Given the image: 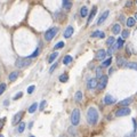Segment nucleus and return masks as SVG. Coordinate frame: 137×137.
Masks as SVG:
<instances>
[{
  "mask_svg": "<svg viewBox=\"0 0 137 137\" xmlns=\"http://www.w3.org/2000/svg\"><path fill=\"white\" fill-rule=\"evenodd\" d=\"M104 103H105L106 105L114 104V103H116V98H114V97H112L111 95H106L105 97H104Z\"/></svg>",
  "mask_w": 137,
  "mask_h": 137,
  "instance_id": "9",
  "label": "nucleus"
},
{
  "mask_svg": "<svg viewBox=\"0 0 137 137\" xmlns=\"http://www.w3.org/2000/svg\"><path fill=\"white\" fill-rule=\"evenodd\" d=\"M39 53H40V48L38 47L37 49H36V50H34V52H33V53H32L31 55H30V58H34V57H37L38 55H39Z\"/></svg>",
  "mask_w": 137,
  "mask_h": 137,
  "instance_id": "32",
  "label": "nucleus"
},
{
  "mask_svg": "<svg viewBox=\"0 0 137 137\" xmlns=\"http://www.w3.org/2000/svg\"><path fill=\"white\" fill-rule=\"evenodd\" d=\"M74 100H75V102H77V103L81 102V100H82V93H81L80 90L75 93V95H74Z\"/></svg>",
  "mask_w": 137,
  "mask_h": 137,
  "instance_id": "21",
  "label": "nucleus"
},
{
  "mask_svg": "<svg viewBox=\"0 0 137 137\" xmlns=\"http://www.w3.org/2000/svg\"><path fill=\"white\" fill-rule=\"evenodd\" d=\"M132 97H129V98H126V100H121L120 103H119V105L120 106H128L129 104H132Z\"/></svg>",
  "mask_w": 137,
  "mask_h": 137,
  "instance_id": "16",
  "label": "nucleus"
},
{
  "mask_svg": "<svg viewBox=\"0 0 137 137\" xmlns=\"http://www.w3.org/2000/svg\"><path fill=\"white\" fill-rule=\"evenodd\" d=\"M61 137H65V136H61Z\"/></svg>",
  "mask_w": 137,
  "mask_h": 137,
  "instance_id": "50",
  "label": "nucleus"
},
{
  "mask_svg": "<svg viewBox=\"0 0 137 137\" xmlns=\"http://www.w3.org/2000/svg\"><path fill=\"white\" fill-rule=\"evenodd\" d=\"M130 112H132V110H130L129 107H127V106H122L121 109L116 110V116H129Z\"/></svg>",
  "mask_w": 137,
  "mask_h": 137,
  "instance_id": "5",
  "label": "nucleus"
},
{
  "mask_svg": "<svg viewBox=\"0 0 137 137\" xmlns=\"http://www.w3.org/2000/svg\"><path fill=\"white\" fill-rule=\"evenodd\" d=\"M71 122L73 126H78L80 122V111L78 109H74L71 114Z\"/></svg>",
  "mask_w": 137,
  "mask_h": 137,
  "instance_id": "4",
  "label": "nucleus"
},
{
  "mask_svg": "<svg viewBox=\"0 0 137 137\" xmlns=\"http://www.w3.org/2000/svg\"><path fill=\"white\" fill-rule=\"evenodd\" d=\"M57 56H58V53H57V52L53 53L52 55H50V56H49V58H48V62H49V63H53V61H55Z\"/></svg>",
  "mask_w": 137,
  "mask_h": 137,
  "instance_id": "26",
  "label": "nucleus"
},
{
  "mask_svg": "<svg viewBox=\"0 0 137 137\" xmlns=\"http://www.w3.org/2000/svg\"><path fill=\"white\" fill-rule=\"evenodd\" d=\"M22 116H23V112H18V113H16L14 118H13V125H16V123H18V122L21 121Z\"/></svg>",
  "mask_w": 137,
  "mask_h": 137,
  "instance_id": "12",
  "label": "nucleus"
},
{
  "mask_svg": "<svg viewBox=\"0 0 137 137\" xmlns=\"http://www.w3.org/2000/svg\"><path fill=\"white\" fill-rule=\"evenodd\" d=\"M127 53L129 54V55L132 54V50H130V47H128V48H127Z\"/></svg>",
  "mask_w": 137,
  "mask_h": 137,
  "instance_id": "46",
  "label": "nucleus"
},
{
  "mask_svg": "<svg viewBox=\"0 0 137 137\" xmlns=\"http://www.w3.org/2000/svg\"><path fill=\"white\" fill-rule=\"evenodd\" d=\"M136 4H137V0H136Z\"/></svg>",
  "mask_w": 137,
  "mask_h": 137,
  "instance_id": "51",
  "label": "nucleus"
},
{
  "mask_svg": "<svg viewBox=\"0 0 137 137\" xmlns=\"http://www.w3.org/2000/svg\"><path fill=\"white\" fill-rule=\"evenodd\" d=\"M72 59H73V58H72V56H71V55H66V56L63 58V64L68 65V64H70L71 62H72Z\"/></svg>",
  "mask_w": 137,
  "mask_h": 137,
  "instance_id": "24",
  "label": "nucleus"
},
{
  "mask_svg": "<svg viewBox=\"0 0 137 137\" xmlns=\"http://www.w3.org/2000/svg\"><path fill=\"white\" fill-rule=\"evenodd\" d=\"M63 47H64V42L63 41H59V42H57V43L54 46V49H56V50H57V49H61V48H63Z\"/></svg>",
  "mask_w": 137,
  "mask_h": 137,
  "instance_id": "33",
  "label": "nucleus"
},
{
  "mask_svg": "<svg viewBox=\"0 0 137 137\" xmlns=\"http://www.w3.org/2000/svg\"><path fill=\"white\" fill-rule=\"evenodd\" d=\"M22 95H23V94H22V93H18V94H17V95H15L14 96V100H18V98H21L22 97Z\"/></svg>",
  "mask_w": 137,
  "mask_h": 137,
  "instance_id": "41",
  "label": "nucleus"
},
{
  "mask_svg": "<svg viewBox=\"0 0 137 137\" xmlns=\"http://www.w3.org/2000/svg\"><path fill=\"white\" fill-rule=\"evenodd\" d=\"M120 21H121V22H126V21H125V16H123V15L120 16Z\"/></svg>",
  "mask_w": 137,
  "mask_h": 137,
  "instance_id": "45",
  "label": "nucleus"
},
{
  "mask_svg": "<svg viewBox=\"0 0 137 137\" xmlns=\"http://www.w3.org/2000/svg\"><path fill=\"white\" fill-rule=\"evenodd\" d=\"M46 106V100H42L40 103V110H43V107Z\"/></svg>",
  "mask_w": 137,
  "mask_h": 137,
  "instance_id": "39",
  "label": "nucleus"
},
{
  "mask_svg": "<svg viewBox=\"0 0 137 137\" xmlns=\"http://www.w3.org/2000/svg\"><path fill=\"white\" fill-rule=\"evenodd\" d=\"M116 64H118V66H120V68H126V59L121 56H119V57L116 58Z\"/></svg>",
  "mask_w": 137,
  "mask_h": 137,
  "instance_id": "14",
  "label": "nucleus"
},
{
  "mask_svg": "<svg viewBox=\"0 0 137 137\" xmlns=\"http://www.w3.org/2000/svg\"><path fill=\"white\" fill-rule=\"evenodd\" d=\"M6 88H7V86H6V84H0V95H2V94L5 93Z\"/></svg>",
  "mask_w": 137,
  "mask_h": 137,
  "instance_id": "35",
  "label": "nucleus"
},
{
  "mask_svg": "<svg viewBox=\"0 0 137 137\" xmlns=\"http://www.w3.org/2000/svg\"><path fill=\"white\" fill-rule=\"evenodd\" d=\"M68 80V75L66 73H63L59 77V81H61V82H66Z\"/></svg>",
  "mask_w": 137,
  "mask_h": 137,
  "instance_id": "30",
  "label": "nucleus"
},
{
  "mask_svg": "<svg viewBox=\"0 0 137 137\" xmlns=\"http://www.w3.org/2000/svg\"><path fill=\"white\" fill-rule=\"evenodd\" d=\"M112 32H113V34H119V33L121 32L120 24H114V25L112 26Z\"/></svg>",
  "mask_w": 137,
  "mask_h": 137,
  "instance_id": "17",
  "label": "nucleus"
},
{
  "mask_svg": "<svg viewBox=\"0 0 137 137\" xmlns=\"http://www.w3.org/2000/svg\"><path fill=\"white\" fill-rule=\"evenodd\" d=\"M17 78H18V72L17 71H14L9 74V81H15Z\"/></svg>",
  "mask_w": 137,
  "mask_h": 137,
  "instance_id": "22",
  "label": "nucleus"
},
{
  "mask_svg": "<svg viewBox=\"0 0 137 137\" xmlns=\"http://www.w3.org/2000/svg\"><path fill=\"white\" fill-rule=\"evenodd\" d=\"M30 137H34V136H30Z\"/></svg>",
  "mask_w": 137,
  "mask_h": 137,
  "instance_id": "49",
  "label": "nucleus"
},
{
  "mask_svg": "<svg viewBox=\"0 0 137 137\" xmlns=\"http://www.w3.org/2000/svg\"><path fill=\"white\" fill-rule=\"evenodd\" d=\"M0 137H4V135H0Z\"/></svg>",
  "mask_w": 137,
  "mask_h": 137,
  "instance_id": "48",
  "label": "nucleus"
},
{
  "mask_svg": "<svg viewBox=\"0 0 137 137\" xmlns=\"http://www.w3.org/2000/svg\"><path fill=\"white\" fill-rule=\"evenodd\" d=\"M87 121L89 125H95L98 121V112L95 107H89L87 111Z\"/></svg>",
  "mask_w": 137,
  "mask_h": 137,
  "instance_id": "1",
  "label": "nucleus"
},
{
  "mask_svg": "<svg viewBox=\"0 0 137 137\" xmlns=\"http://www.w3.org/2000/svg\"><path fill=\"white\" fill-rule=\"evenodd\" d=\"M96 11H97V7H96V6H94V7H93V9H91V11H90L89 16H88V21H87V23H88V24H89V23H91V21L94 20V17H95V15H96Z\"/></svg>",
  "mask_w": 137,
  "mask_h": 137,
  "instance_id": "10",
  "label": "nucleus"
},
{
  "mask_svg": "<svg viewBox=\"0 0 137 137\" xmlns=\"http://www.w3.org/2000/svg\"><path fill=\"white\" fill-rule=\"evenodd\" d=\"M111 63H112V58L109 57L107 59H105L103 63H102V68H107V66H110Z\"/></svg>",
  "mask_w": 137,
  "mask_h": 137,
  "instance_id": "25",
  "label": "nucleus"
},
{
  "mask_svg": "<svg viewBox=\"0 0 137 137\" xmlns=\"http://www.w3.org/2000/svg\"><path fill=\"white\" fill-rule=\"evenodd\" d=\"M56 68H57V63H54L53 66H52V68H50V70H49V72H53V71H54V70H55Z\"/></svg>",
  "mask_w": 137,
  "mask_h": 137,
  "instance_id": "40",
  "label": "nucleus"
},
{
  "mask_svg": "<svg viewBox=\"0 0 137 137\" xmlns=\"http://www.w3.org/2000/svg\"><path fill=\"white\" fill-rule=\"evenodd\" d=\"M34 89H36L34 86H30V87L27 88V94H32V93L34 91Z\"/></svg>",
  "mask_w": 137,
  "mask_h": 137,
  "instance_id": "37",
  "label": "nucleus"
},
{
  "mask_svg": "<svg viewBox=\"0 0 137 137\" xmlns=\"http://www.w3.org/2000/svg\"><path fill=\"white\" fill-rule=\"evenodd\" d=\"M97 79H95V78H93V79H90L89 81H88V84H87V87H88V89H95V88H97Z\"/></svg>",
  "mask_w": 137,
  "mask_h": 137,
  "instance_id": "8",
  "label": "nucleus"
},
{
  "mask_svg": "<svg viewBox=\"0 0 137 137\" xmlns=\"http://www.w3.org/2000/svg\"><path fill=\"white\" fill-rule=\"evenodd\" d=\"M126 68H132V70H136L137 71V63L136 62H129V63L126 64Z\"/></svg>",
  "mask_w": 137,
  "mask_h": 137,
  "instance_id": "23",
  "label": "nucleus"
},
{
  "mask_svg": "<svg viewBox=\"0 0 137 137\" xmlns=\"http://www.w3.org/2000/svg\"><path fill=\"white\" fill-rule=\"evenodd\" d=\"M62 5H63V8L65 11H70L72 8V1L71 0H63Z\"/></svg>",
  "mask_w": 137,
  "mask_h": 137,
  "instance_id": "11",
  "label": "nucleus"
},
{
  "mask_svg": "<svg viewBox=\"0 0 137 137\" xmlns=\"http://www.w3.org/2000/svg\"><path fill=\"white\" fill-rule=\"evenodd\" d=\"M58 32V27H50L49 30L45 32V39H46V41H50V40H53L55 36L57 34Z\"/></svg>",
  "mask_w": 137,
  "mask_h": 137,
  "instance_id": "3",
  "label": "nucleus"
},
{
  "mask_svg": "<svg viewBox=\"0 0 137 137\" xmlns=\"http://www.w3.org/2000/svg\"><path fill=\"white\" fill-rule=\"evenodd\" d=\"M24 129H25V122H21V123H20V126L17 127V132H24Z\"/></svg>",
  "mask_w": 137,
  "mask_h": 137,
  "instance_id": "31",
  "label": "nucleus"
},
{
  "mask_svg": "<svg viewBox=\"0 0 137 137\" xmlns=\"http://www.w3.org/2000/svg\"><path fill=\"white\" fill-rule=\"evenodd\" d=\"M114 42H116V38L114 37H109L107 38V40H106V45L110 47V46H112Z\"/></svg>",
  "mask_w": 137,
  "mask_h": 137,
  "instance_id": "27",
  "label": "nucleus"
},
{
  "mask_svg": "<svg viewBox=\"0 0 137 137\" xmlns=\"http://www.w3.org/2000/svg\"><path fill=\"white\" fill-rule=\"evenodd\" d=\"M107 80H109L107 75H102V77H100V80H98V84H97V88H98V90H103L104 88H105L106 84H107Z\"/></svg>",
  "mask_w": 137,
  "mask_h": 137,
  "instance_id": "6",
  "label": "nucleus"
},
{
  "mask_svg": "<svg viewBox=\"0 0 137 137\" xmlns=\"http://www.w3.org/2000/svg\"><path fill=\"white\" fill-rule=\"evenodd\" d=\"M4 123H5V118H1V119H0V129L2 128Z\"/></svg>",
  "mask_w": 137,
  "mask_h": 137,
  "instance_id": "42",
  "label": "nucleus"
},
{
  "mask_svg": "<svg viewBox=\"0 0 137 137\" xmlns=\"http://www.w3.org/2000/svg\"><path fill=\"white\" fill-rule=\"evenodd\" d=\"M74 32V29L72 26H68L66 30L64 31V38H71V36L73 34Z\"/></svg>",
  "mask_w": 137,
  "mask_h": 137,
  "instance_id": "13",
  "label": "nucleus"
},
{
  "mask_svg": "<svg viewBox=\"0 0 137 137\" xmlns=\"http://www.w3.org/2000/svg\"><path fill=\"white\" fill-rule=\"evenodd\" d=\"M132 6V0H127V2H126V7L127 8H130Z\"/></svg>",
  "mask_w": 137,
  "mask_h": 137,
  "instance_id": "38",
  "label": "nucleus"
},
{
  "mask_svg": "<svg viewBox=\"0 0 137 137\" xmlns=\"http://www.w3.org/2000/svg\"><path fill=\"white\" fill-rule=\"evenodd\" d=\"M31 58L29 57V58H24V57H20V58H17L16 59V62H15V65H16V68H27L29 65H31Z\"/></svg>",
  "mask_w": 137,
  "mask_h": 137,
  "instance_id": "2",
  "label": "nucleus"
},
{
  "mask_svg": "<svg viewBox=\"0 0 137 137\" xmlns=\"http://www.w3.org/2000/svg\"><path fill=\"white\" fill-rule=\"evenodd\" d=\"M135 20H136V21H137V13H136V14H135Z\"/></svg>",
  "mask_w": 137,
  "mask_h": 137,
  "instance_id": "47",
  "label": "nucleus"
},
{
  "mask_svg": "<svg viewBox=\"0 0 137 137\" xmlns=\"http://www.w3.org/2000/svg\"><path fill=\"white\" fill-rule=\"evenodd\" d=\"M127 26L128 27H132L135 25V23H136V20H135V17H129L128 20H127Z\"/></svg>",
  "mask_w": 137,
  "mask_h": 137,
  "instance_id": "19",
  "label": "nucleus"
},
{
  "mask_svg": "<svg viewBox=\"0 0 137 137\" xmlns=\"http://www.w3.org/2000/svg\"><path fill=\"white\" fill-rule=\"evenodd\" d=\"M132 122H134V130H137V122L135 119H132Z\"/></svg>",
  "mask_w": 137,
  "mask_h": 137,
  "instance_id": "43",
  "label": "nucleus"
},
{
  "mask_svg": "<svg viewBox=\"0 0 137 137\" xmlns=\"http://www.w3.org/2000/svg\"><path fill=\"white\" fill-rule=\"evenodd\" d=\"M96 74H97V78H98V79H100V77L103 75V73H102V66L96 68Z\"/></svg>",
  "mask_w": 137,
  "mask_h": 137,
  "instance_id": "36",
  "label": "nucleus"
},
{
  "mask_svg": "<svg viewBox=\"0 0 137 137\" xmlns=\"http://www.w3.org/2000/svg\"><path fill=\"white\" fill-rule=\"evenodd\" d=\"M106 57V52L104 49H100L97 53H96V58L97 59H104Z\"/></svg>",
  "mask_w": 137,
  "mask_h": 137,
  "instance_id": "15",
  "label": "nucleus"
},
{
  "mask_svg": "<svg viewBox=\"0 0 137 137\" xmlns=\"http://www.w3.org/2000/svg\"><path fill=\"white\" fill-rule=\"evenodd\" d=\"M68 132H70V134H72L73 136H75V132H74V129H73V128H70V129H68Z\"/></svg>",
  "mask_w": 137,
  "mask_h": 137,
  "instance_id": "44",
  "label": "nucleus"
},
{
  "mask_svg": "<svg viewBox=\"0 0 137 137\" xmlns=\"http://www.w3.org/2000/svg\"><path fill=\"white\" fill-rule=\"evenodd\" d=\"M38 109V103H33L30 107H29V113H33L34 111H37Z\"/></svg>",
  "mask_w": 137,
  "mask_h": 137,
  "instance_id": "28",
  "label": "nucleus"
},
{
  "mask_svg": "<svg viewBox=\"0 0 137 137\" xmlns=\"http://www.w3.org/2000/svg\"><path fill=\"white\" fill-rule=\"evenodd\" d=\"M110 15V11H105L102 15L98 17V20H97V25H102L104 22L106 21V18H107V16Z\"/></svg>",
  "mask_w": 137,
  "mask_h": 137,
  "instance_id": "7",
  "label": "nucleus"
},
{
  "mask_svg": "<svg viewBox=\"0 0 137 137\" xmlns=\"http://www.w3.org/2000/svg\"><path fill=\"white\" fill-rule=\"evenodd\" d=\"M128 37H129V31L128 30H123L121 32V38L122 39H127Z\"/></svg>",
  "mask_w": 137,
  "mask_h": 137,
  "instance_id": "34",
  "label": "nucleus"
},
{
  "mask_svg": "<svg viewBox=\"0 0 137 137\" xmlns=\"http://www.w3.org/2000/svg\"><path fill=\"white\" fill-rule=\"evenodd\" d=\"M87 15H88V8L86 6L81 7V9H80V16L81 17H86Z\"/></svg>",
  "mask_w": 137,
  "mask_h": 137,
  "instance_id": "20",
  "label": "nucleus"
},
{
  "mask_svg": "<svg viewBox=\"0 0 137 137\" xmlns=\"http://www.w3.org/2000/svg\"><path fill=\"white\" fill-rule=\"evenodd\" d=\"M91 37L93 38H104L105 37V33L104 32H102V31H95V32H93L91 33Z\"/></svg>",
  "mask_w": 137,
  "mask_h": 137,
  "instance_id": "18",
  "label": "nucleus"
},
{
  "mask_svg": "<svg viewBox=\"0 0 137 137\" xmlns=\"http://www.w3.org/2000/svg\"><path fill=\"white\" fill-rule=\"evenodd\" d=\"M116 48L118 49H120V48H122V46H123V39L122 38H119L118 40H116Z\"/></svg>",
  "mask_w": 137,
  "mask_h": 137,
  "instance_id": "29",
  "label": "nucleus"
}]
</instances>
